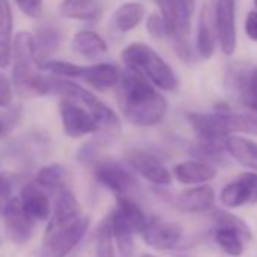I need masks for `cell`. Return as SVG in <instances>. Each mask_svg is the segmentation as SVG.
<instances>
[{
	"mask_svg": "<svg viewBox=\"0 0 257 257\" xmlns=\"http://www.w3.org/2000/svg\"><path fill=\"white\" fill-rule=\"evenodd\" d=\"M116 100L122 116L134 125L153 127L164 121L168 101L159 89L141 74L122 70L116 86Z\"/></svg>",
	"mask_w": 257,
	"mask_h": 257,
	"instance_id": "6da1fadb",
	"label": "cell"
},
{
	"mask_svg": "<svg viewBox=\"0 0 257 257\" xmlns=\"http://www.w3.org/2000/svg\"><path fill=\"white\" fill-rule=\"evenodd\" d=\"M121 61L127 70H132L158 89L174 92L179 88V77L171 65L149 44L132 43L121 52Z\"/></svg>",
	"mask_w": 257,
	"mask_h": 257,
	"instance_id": "7a4b0ae2",
	"label": "cell"
},
{
	"mask_svg": "<svg viewBox=\"0 0 257 257\" xmlns=\"http://www.w3.org/2000/svg\"><path fill=\"white\" fill-rule=\"evenodd\" d=\"M188 122L198 140L225 141L236 134H257L255 124L246 113H236L230 109H216L215 112H191Z\"/></svg>",
	"mask_w": 257,
	"mask_h": 257,
	"instance_id": "3957f363",
	"label": "cell"
},
{
	"mask_svg": "<svg viewBox=\"0 0 257 257\" xmlns=\"http://www.w3.org/2000/svg\"><path fill=\"white\" fill-rule=\"evenodd\" d=\"M88 228L89 216H82L79 221L65 227H47L38 257H67L85 237Z\"/></svg>",
	"mask_w": 257,
	"mask_h": 257,
	"instance_id": "277c9868",
	"label": "cell"
},
{
	"mask_svg": "<svg viewBox=\"0 0 257 257\" xmlns=\"http://www.w3.org/2000/svg\"><path fill=\"white\" fill-rule=\"evenodd\" d=\"M212 19L221 52L231 56L237 47L236 0H213Z\"/></svg>",
	"mask_w": 257,
	"mask_h": 257,
	"instance_id": "5b68a950",
	"label": "cell"
},
{
	"mask_svg": "<svg viewBox=\"0 0 257 257\" xmlns=\"http://www.w3.org/2000/svg\"><path fill=\"white\" fill-rule=\"evenodd\" d=\"M13 83L19 89V92H25L35 71L32 67L35 65L34 56V35L23 31L16 35L13 44Z\"/></svg>",
	"mask_w": 257,
	"mask_h": 257,
	"instance_id": "8992f818",
	"label": "cell"
},
{
	"mask_svg": "<svg viewBox=\"0 0 257 257\" xmlns=\"http://www.w3.org/2000/svg\"><path fill=\"white\" fill-rule=\"evenodd\" d=\"M94 177L103 188L116 194V197L131 195L138 185L132 170L112 159L98 161L94 167Z\"/></svg>",
	"mask_w": 257,
	"mask_h": 257,
	"instance_id": "52a82bcc",
	"label": "cell"
},
{
	"mask_svg": "<svg viewBox=\"0 0 257 257\" xmlns=\"http://www.w3.org/2000/svg\"><path fill=\"white\" fill-rule=\"evenodd\" d=\"M124 161L132 171L156 186H170L173 182L171 171L158 156L149 152L132 149L124 155Z\"/></svg>",
	"mask_w": 257,
	"mask_h": 257,
	"instance_id": "ba28073f",
	"label": "cell"
},
{
	"mask_svg": "<svg viewBox=\"0 0 257 257\" xmlns=\"http://www.w3.org/2000/svg\"><path fill=\"white\" fill-rule=\"evenodd\" d=\"M59 115L64 132L70 138H82L85 135L98 134L97 122L94 121L91 112L79 101L62 98L59 103Z\"/></svg>",
	"mask_w": 257,
	"mask_h": 257,
	"instance_id": "9c48e42d",
	"label": "cell"
},
{
	"mask_svg": "<svg viewBox=\"0 0 257 257\" xmlns=\"http://www.w3.org/2000/svg\"><path fill=\"white\" fill-rule=\"evenodd\" d=\"M228 88L248 110H257V64H234L227 73Z\"/></svg>",
	"mask_w": 257,
	"mask_h": 257,
	"instance_id": "30bf717a",
	"label": "cell"
},
{
	"mask_svg": "<svg viewBox=\"0 0 257 257\" xmlns=\"http://www.w3.org/2000/svg\"><path fill=\"white\" fill-rule=\"evenodd\" d=\"M219 201L228 209L257 203V173H242L228 182L219 192Z\"/></svg>",
	"mask_w": 257,
	"mask_h": 257,
	"instance_id": "8fae6325",
	"label": "cell"
},
{
	"mask_svg": "<svg viewBox=\"0 0 257 257\" xmlns=\"http://www.w3.org/2000/svg\"><path fill=\"white\" fill-rule=\"evenodd\" d=\"M74 101L82 103L91 112L94 121L97 122L98 134H101L103 137H107V140H110L112 137L113 138L118 137L119 128H121L119 118L106 103H103L100 98H97L91 91L85 89L83 86Z\"/></svg>",
	"mask_w": 257,
	"mask_h": 257,
	"instance_id": "7c38bea8",
	"label": "cell"
},
{
	"mask_svg": "<svg viewBox=\"0 0 257 257\" xmlns=\"http://www.w3.org/2000/svg\"><path fill=\"white\" fill-rule=\"evenodd\" d=\"M7 236L16 243H26L34 234V222L25 212L20 198H13L2 210Z\"/></svg>",
	"mask_w": 257,
	"mask_h": 257,
	"instance_id": "4fadbf2b",
	"label": "cell"
},
{
	"mask_svg": "<svg viewBox=\"0 0 257 257\" xmlns=\"http://www.w3.org/2000/svg\"><path fill=\"white\" fill-rule=\"evenodd\" d=\"M141 236L146 240V243L150 245L152 248L159 251H167L176 248L180 243L183 231L174 222L161 218H150Z\"/></svg>",
	"mask_w": 257,
	"mask_h": 257,
	"instance_id": "5bb4252c",
	"label": "cell"
},
{
	"mask_svg": "<svg viewBox=\"0 0 257 257\" xmlns=\"http://www.w3.org/2000/svg\"><path fill=\"white\" fill-rule=\"evenodd\" d=\"M174 206L185 213H203L213 207L215 191L209 185L191 186L174 198Z\"/></svg>",
	"mask_w": 257,
	"mask_h": 257,
	"instance_id": "9a60e30c",
	"label": "cell"
},
{
	"mask_svg": "<svg viewBox=\"0 0 257 257\" xmlns=\"http://www.w3.org/2000/svg\"><path fill=\"white\" fill-rule=\"evenodd\" d=\"M173 177L188 186H198L212 182L216 177V168L203 161H185L179 162L171 170Z\"/></svg>",
	"mask_w": 257,
	"mask_h": 257,
	"instance_id": "2e32d148",
	"label": "cell"
},
{
	"mask_svg": "<svg viewBox=\"0 0 257 257\" xmlns=\"http://www.w3.org/2000/svg\"><path fill=\"white\" fill-rule=\"evenodd\" d=\"M80 218H82V209L76 195L67 188L59 189L55 198V206L52 212V219L49 222V228L65 227L79 221Z\"/></svg>",
	"mask_w": 257,
	"mask_h": 257,
	"instance_id": "e0dca14e",
	"label": "cell"
},
{
	"mask_svg": "<svg viewBox=\"0 0 257 257\" xmlns=\"http://www.w3.org/2000/svg\"><path fill=\"white\" fill-rule=\"evenodd\" d=\"M122 71L109 62H98L92 65H83L80 79L86 82L89 86L98 91H106L110 88H116L121 80Z\"/></svg>",
	"mask_w": 257,
	"mask_h": 257,
	"instance_id": "ac0fdd59",
	"label": "cell"
},
{
	"mask_svg": "<svg viewBox=\"0 0 257 257\" xmlns=\"http://www.w3.org/2000/svg\"><path fill=\"white\" fill-rule=\"evenodd\" d=\"M20 201L25 212L31 216L32 221H47L52 215V207L47 195L43 188L37 183H28L23 186L20 194Z\"/></svg>",
	"mask_w": 257,
	"mask_h": 257,
	"instance_id": "d6986e66",
	"label": "cell"
},
{
	"mask_svg": "<svg viewBox=\"0 0 257 257\" xmlns=\"http://www.w3.org/2000/svg\"><path fill=\"white\" fill-rule=\"evenodd\" d=\"M216 32L213 26V19L206 5L201 7L198 14V25H197V40H195V53L207 61L213 56L216 49Z\"/></svg>",
	"mask_w": 257,
	"mask_h": 257,
	"instance_id": "ffe728a7",
	"label": "cell"
},
{
	"mask_svg": "<svg viewBox=\"0 0 257 257\" xmlns=\"http://www.w3.org/2000/svg\"><path fill=\"white\" fill-rule=\"evenodd\" d=\"M14 14L10 0H0V68H8L13 61Z\"/></svg>",
	"mask_w": 257,
	"mask_h": 257,
	"instance_id": "44dd1931",
	"label": "cell"
},
{
	"mask_svg": "<svg viewBox=\"0 0 257 257\" xmlns=\"http://www.w3.org/2000/svg\"><path fill=\"white\" fill-rule=\"evenodd\" d=\"M61 46V34L50 26L41 28L37 35H34V56L35 65L41 68L46 62L52 61V56L58 52Z\"/></svg>",
	"mask_w": 257,
	"mask_h": 257,
	"instance_id": "7402d4cb",
	"label": "cell"
},
{
	"mask_svg": "<svg viewBox=\"0 0 257 257\" xmlns=\"http://www.w3.org/2000/svg\"><path fill=\"white\" fill-rule=\"evenodd\" d=\"M225 150L230 158L245 168H249L257 173V143L233 135L225 140Z\"/></svg>",
	"mask_w": 257,
	"mask_h": 257,
	"instance_id": "603a6c76",
	"label": "cell"
},
{
	"mask_svg": "<svg viewBox=\"0 0 257 257\" xmlns=\"http://www.w3.org/2000/svg\"><path fill=\"white\" fill-rule=\"evenodd\" d=\"M73 50L85 59H97L107 52V43L101 35L92 31H79L71 40Z\"/></svg>",
	"mask_w": 257,
	"mask_h": 257,
	"instance_id": "cb8c5ba5",
	"label": "cell"
},
{
	"mask_svg": "<svg viewBox=\"0 0 257 257\" xmlns=\"http://www.w3.org/2000/svg\"><path fill=\"white\" fill-rule=\"evenodd\" d=\"M146 17V7L140 2H125L112 14V25L116 31L125 34L141 25Z\"/></svg>",
	"mask_w": 257,
	"mask_h": 257,
	"instance_id": "d4e9b609",
	"label": "cell"
},
{
	"mask_svg": "<svg viewBox=\"0 0 257 257\" xmlns=\"http://www.w3.org/2000/svg\"><path fill=\"white\" fill-rule=\"evenodd\" d=\"M122 219L131 225L135 233H143L149 224V216L143 210V207L131 197V195H118L116 197V209Z\"/></svg>",
	"mask_w": 257,
	"mask_h": 257,
	"instance_id": "484cf974",
	"label": "cell"
},
{
	"mask_svg": "<svg viewBox=\"0 0 257 257\" xmlns=\"http://www.w3.org/2000/svg\"><path fill=\"white\" fill-rule=\"evenodd\" d=\"M59 14L68 20L94 22L100 17V7L95 0H62Z\"/></svg>",
	"mask_w": 257,
	"mask_h": 257,
	"instance_id": "4316f807",
	"label": "cell"
},
{
	"mask_svg": "<svg viewBox=\"0 0 257 257\" xmlns=\"http://www.w3.org/2000/svg\"><path fill=\"white\" fill-rule=\"evenodd\" d=\"M109 221H110V227H112V234H113V240L119 249V252L124 257H131L134 249H135V243H134V236L137 234L131 225H128L122 216L113 210L109 215Z\"/></svg>",
	"mask_w": 257,
	"mask_h": 257,
	"instance_id": "83f0119b",
	"label": "cell"
},
{
	"mask_svg": "<svg viewBox=\"0 0 257 257\" xmlns=\"http://www.w3.org/2000/svg\"><path fill=\"white\" fill-rule=\"evenodd\" d=\"M213 239L216 242V245L227 254L231 257H239L242 255L243 249H245V239L242 237L240 233H237L233 228L228 227H216L213 231Z\"/></svg>",
	"mask_w": 257,
	"mask_h": 257,
	"instance_id": "f1b7e54d",
	"label": "cell"
},
{
	"mask_svg": "<svg viewBox=\"0 0 257 257\" xmlns=\"http://www.w3.org/2000/svg\"><path fill=\"white\" fill-rule=\"evenodd\" d=\"M65 177H67V171L62 165L59 164H50L43 167L35 177V183L40 185L41 188H47V189H62L65 188Z\"/></svg>",
	"mask_w": 257,
	"mask_h": 257,
	"instance_id": "f546056e",
	"label": "cell"
},
{
	"mask_svg": "<svg viewBox=\"0 0 257 257\" xmlns=\"http://www.w3.org/2000/svg\"><path fill=\"white\" fill-rule=\"evenodd\" d=\"M212 219L216 222V227H228V228H233L237 233H240L245 240L252 239V231H251L249 225L242 218H239L237 215H234L228 210H222V209L213 210Z\"/></svg>",
	"mask_w": 257,
	"mask_h": 257,
	"instance_id": "4dcf8cb0",
	"label": "cell"
},
{
	"mask_svg": "<svg viewBox=\"0 0 257 257\" xmlns=\"http://www.w3.org/2000/svg\"><path fill=\"white\" fill-rule=\"evenodd\" d=\"M95 252L97 257H115L113 255V234L109 216L101 221L95 234Z\"/></svg>",
	"mask_w": 257,
	"mask_h": 257,
	"instance_id": "1f68e13d",
	"label": "cell"
},
{
	"mask_svg": "<svg viewBox=\"0 0 257 257\" xmlns=\"http://www.w3.org/2000/svg\"><path fill=\"white\" fill-rule=\"evenodd\" d=\"M41 70L49 71L53 74V77H59V79H80L82 76V70L83 65H77L68 61H58V59H52L49 62H46Z\"/></svg>",
	"mask_w": 257,
	"mask_h": 257,
	"instance_id": "d6a6232c",
	"label": "cell"
},
{
	"mask_svg": "<svg viewBox=\"0 0 257 257\" xmlns=\"http://www.w3.org/2000/svg\"><path fill=\"white\" fill-rule=\"evenodd\" d=\"M146 29L147 32L153 37V38H165L168 37L170 38V28L165 22V19L161 16V13H155V14H150L147 17V22H146Z\"/></svg>",
	"mask_w": 257,
	"mask_h": 257,
	"instance_id": "836d02e7",
	"label": "cell"
},
{
	"mask_svg": "<svg viewBox=\"0 0 257 257\" xmlns=\"http://www.w3.org/2000/svg\"><path fill=\"white\" fill-rule=\"evenodd\" d=\"M19 10L29 19L38 20L44 13V0H16Z\"/></svg>",
	"mask_w": 257,
	"mask_h": 257,
	"instance_id": "e575fe53",
	"label": "cell"
},
{
	"mask_svg": "<svg viewBox=\"0 0 257 257\" xmlns=\"http://www.w3.org/2000/svg\"><path fill=\"white\" fill-rule=\"evenodd\" d=\"M13 101V85L10 79L0 73V107H7Z\"/></svg>",
	"mask_w": 257,
	"mask_h": 257,
	"instance_id": "d590c367",
	"label": "cell"
},
{
	"mask_svg": "<svg viewBox=\"0 0 257 257\" xmlns=\"http://www.w3.org/2000/svg\"><path fill=\"white\" fill-rule=\"evenodd\" d=\"M245 34L251 41L257 43V13L249 11L245 19Z\"/></svg>",
	"mask_w": 257,
	"mask_h": 257,
	"instance_id": "8d00e7d4",
	"label": "cell"
},
{
	"mask_svg": "<svg viewBox=\"0 0 257 257\" xmlns=\"http://www.w3.org/2000/svg\"><path fill=\"white\" fill-rule=\"evenodd\" d=\"M11 185H10V182L0 174V210H2L11 200H13V197H11Z\"/></svg>",
	"mask_w": 257,
	"mask_h": 257,
	"instance_id": "74e56055",
	"label": "cell"
},
{
	"mask_svg": "<svg viewBox=\"0 0 257 257\" xmlns=\"http://www.w3.org/2000/svg\"><path fill=\"white\" fill-rule=\"evenodd\" d=\"M246 115L249 116V119H251V121L255 124V127H257V110H248Z\"/></svg>",
	"mask_w": 257,
	"mask_h": 257,
	"instance_id": "f35d334b",
	"label": "cell"
},
{
	"mask_svg": "<svg viewBox=\"0 0 257 257\" xmlns=\"http://www.w3.org/2000/svg\"><path fill=\"white\" fill-rule=\"evenodd\" d=\"M140 257H158V255H153V254H149V252H146V254H143V255H140Z\"/></svg>",
	"mask_w": 257,
	"mask_h": 257,
	"instance_id": "ab89813d",
	"label": "cell"
},
{
	"mask_svg": "<svg viewBox=\"0 0 257 257\" xmlns=\"http://www.w3.org/2000/svg\"><path fill=\"white\" fill-rule=\"evenodd\" d=\"M4 128H5V127H4V122H2V121H0V135H2V134H4Z\"/></svg>",
	"mask_w": 257,
	"mask_h": 257,
	"instance_id": "60d3db41",
	"label": "cell"
},
{
	"mask_svg": "<svg viewBox=\"0 0 257 257\" xmlns=\"http://www.w3.org/2000/svg\"><path fill=\"white\" fill-rule=\"evenodd\" d=\"M252 4H254V8H255V10H254V11H255V13H257V0H252Z\"/></svg>",
	"mask_w": 257,
	"mask_h": 257,
	"instance_id": "b9f144b4",
	"label": "cell"
}]
</instances>
